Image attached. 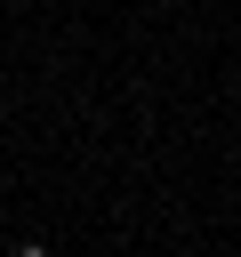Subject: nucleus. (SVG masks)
I'll return each mask as SVG.
<instances>
[{
	"instance_id": "1",
	"label": "nucleus",
	"mask_w": 241,
	"mask_h": 257,
	"mask_svg": "<svg viewBox=\"0 0 241 257\" xmlns=\"http://www.w3.org/2000/svg\"><path fill=\"white\" fill-rule=\"evenodd\" d=\"M16 257H48V241H16Z\"/></svg>"
},
{
	"instance_id": "2",
	"label": "nucleus",
	"mask_w": 241,
	"mask_h": 257,
	"mask_svg": "<svg viewBox=\"0 0 241 257\" xmlns=\"http://www.w3.org/2000/svg\"><path fill=\"white\" fill-rule=\"evenodd\" d=\"M0 120H8V104H0Z\"/></svg>"
}]
</instances>
